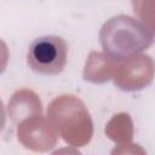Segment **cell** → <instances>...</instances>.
I'll use <instances>...</instances> for the list:
<instances>
[{
    "instance_id": "obj_1",
    "label": "cell",
    "mask_w": 155,
    "mask_h": 155,
    "mask_svg": "<svg viewBox=\"0 0 155 155\" xmlns=\"http://www.w3.org/2000/svg\"><path fill=\"white\" fill-rule=\"evenodd\" d=\"M68 45L61 36L46 35L36 38L28 48L27 63L29 68L41 75H56L67 63Z\"/></svg>"
}]
</instances>
